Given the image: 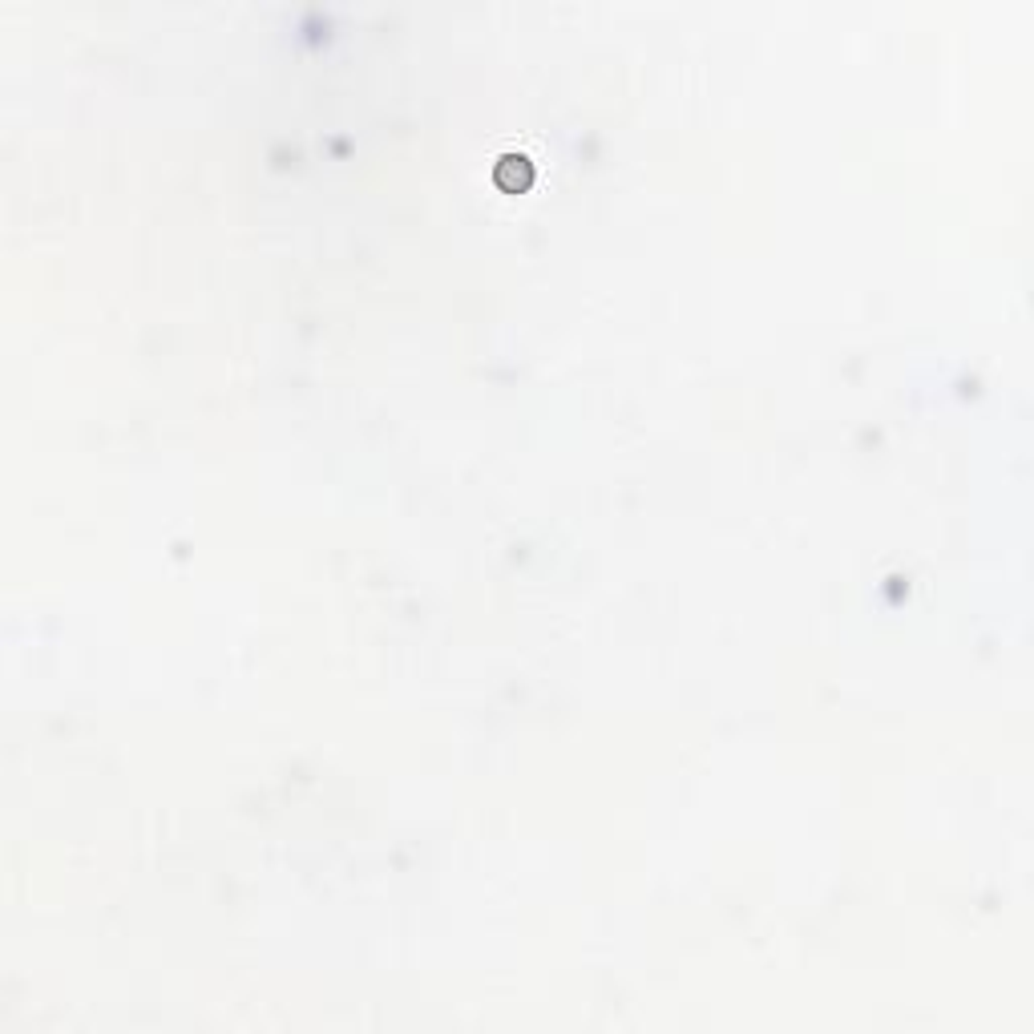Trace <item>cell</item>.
<instances>
[{"instance_id": "1", "label": "cell", "mask_w": 1034, "mask_h": 1034, "mask_svg": "<svg viewBox=\"0 0 1034 1034\" xmlns=\"http://www.w3.org/2000/svg\"><path fill=\"white\" fill-rule=\"evenodd\" d=\"M493 178H497L509 194H517V190H526V186L534 182V162H530L526 154H501V158L493 162Z\"/></svg>"}]
</instances>
